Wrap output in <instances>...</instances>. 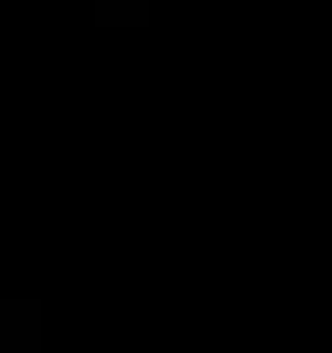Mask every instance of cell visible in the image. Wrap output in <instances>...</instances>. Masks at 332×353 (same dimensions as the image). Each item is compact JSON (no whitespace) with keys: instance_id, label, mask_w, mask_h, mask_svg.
I'll return each mask as SVG.
<instances>
[{"instance_id":"cell-1","label":"cell","mask_w":332,"mask_h":353,"mask_svg":"<svg viewBox=\"0 0 332 353\" xmlns=\"http://www.w3.org/2000/svg\"><path fill=\"white\" fill-rule=\"evenodd\" d=\"M34 347H41V306L0 299V353H34Z\"/></svg>"},{"instance_id":"cell-2","label":"cell","mask_w":332,"mask_h":353,"mask_svg":"<svg viewBox=\"0 0 332 353\" xmlns=\"http://www.w3.org/2000/svg\"><path fill=\"white\" fill-rule=\"evenodd\" d=\"M95 21H102V28H116V21H123V28H143V21H149V0H95Z\"/></svg>"}]
</instances>
